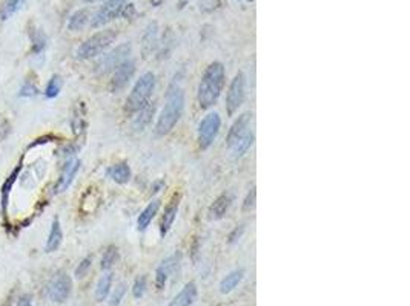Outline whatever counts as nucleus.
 <instances>
[{"label": "nucleus", "instance_id": "obj_1", "mask_svg": "<svg viewBox=\"0 0 410 306\" xmlns=\"http://www.w3.org/2000/svg\"><path fill=\"white\" fill-rule=\"evenodd\" d=\"M226 83V71L223 63L212 62L206 69H204L201 80L197 89V101L198 106L204 110L214 107L223 92Z\"/></svg>", "mask_w": 410, "mask_h": 306}, {"label": "nucleus", "instance_id": "obj_2", "mask_svg": "<svg viewBox=\"0 0 410 306\" xmlns=\"http://www.w3.org/2000/svg\"><path fill=\"white\" fill-rule=\"evenodd\" d=\"M184 110V92L183 88L178 85H172L169 88L164 106L157 118V124H155V133L158 136H164L167 135L180 121L181 115Z\"/></svg>", "mask_w": 410, "mask_h": 306}, {"label": "nucleus", "instance_id": "obj_3", "mask_svg": "<svg viewBox=\"0 0 410 306\" xmlns=\"http://www.w3.org/2000/svg\"><path fill=\"white\" fill-rule=\"evenodd\" d=\"M155 83H157V80H155V75L152 72H144L135 81L131 94L126 98V104H125V112L128 115L137 114L141 107H144L149 103V100L155 91Z\"/></svg>", "mask_w": 410, "mask_h": 306}, {"label": "nucleus", "instance_id": "obj_4", "mask_svg": "<svg viewBox=\"0 0 410 306\" xmlns=\"http://www.w3.org/2000/svg\"><path fill=\"white\" fill-rule=\"evenodd\" d=\"M115 39H117L115 30H105L91 36L77 48V59L91 60L105 54V51L115 42Z\"/></svg>", "mask_w": 410, "mask_h": 306}, {"label": "nucleus", "instance_id": "obj_5", "mask_svg": "<svg viewBox=\"0 0 410 306\" xmlns=\"http://www.w3.org/2000/svg\"><path fill=\"white\" fill-rule=\"evenodd\" d=\"M220 127H222V118L217 112H209L200 121L197 140H198V146L201 150H206L214 144L220 132Z\"/></svg>", "mask_w": 410, "mask_h": 306}, {"label": "nucleus", "instance_id": "obj_6", "mask_svg": "<svg viewBox=\"0 0 410 306\" xmlns=\"http://www.w3.org/2000/svg\"><path fill=\"white\" fill-rule=\"evenodd\" d=\"M129 55H131V45L129 43L120 45V46L114 48L112 51L103 54L99 59V62L95 65V71L100 75H105L108 72H114L122 63L129 60Z\"/></svg>", "mask_w": 410, "mask_h": 306}, {"label": "nucleus", "instance_id": "obj_7", "mask_svg": "<svg viewBox=\"0 0 410 306\" xmlns=\"http://www.w3.org/2000/svg\"><path fill=\"white\" fill-rule=\"evenodd\" d=\"M246 75L243 72H238L231 85H229V89H228V95H226V110H228V115L232 117L238 112V109L242 107L245 98H246Z\"/></svg>", "mask_w": 410, "mask_h": 306}, {"label": "nucleus", "instance_id": "obj_8", "mask_svg": "<svg viewBox=\"0 0 410 306\" xmlns=\"http://www.w3.org/2000/svg\"><path fill=\"white\" fill-rule=\"evenodd\" d=\"M128 4H129V0H106V2L97 10V13L92 16L91 26L100 28L115 20L117 17H122V13Z\"/></svg>", "mask_w": 410, "mask_h": 306}, {"label": "nucleus", "instance_id": "obj_9", "mask_svg": "<svg viewBox=\"0 0 410 306\" xmlns=\"http://www.w3.org/2000/svg\"><path fill=\"white\" fill-rule=\"evenodd\" d=\"M73 291V279L69 277L68 272H57L53 280L50 282L48 286V294L53 301L56 303H63L68 300Z\"/></svg>", "mask_w": 410, "mask_h": 306}, {"label": "nucleus", "instance_id": "obj_10", "mask_svg": "<svg viewBox=\"0 0 410 306\" xmlns=\"http://www.w3.org/2000/svg\"><path fill=\"white\" fill-rule=\"evenodd\" d=\"M134 74H135V62L129 59L114 71V75L111 80V91L118 92V91L125 89L128 86V83L132 80Z\"/></svg>", "mask_w": 410, "mask_h": 306}, {"label": "nucleus", "instance_id": "obj_11", "mask_svg": "<svg viewBox=\"0 0 410 306\" xmlns=\"http://www.w3.org/2000/svg\"><path fill=\"white\" fill-rule=\"evenodd\" d=\"M252 118H254L252 112H245L234 121V124L231 126L229 133H228V143H226L228 147H231L240 136H243L248 130H251Z\"/></svg>", "mask_w": 410, "mask_h": 306}, {"label": "nucleus", "instance_id": "obj_12", "mask_svg": "<svg viewBox=\"0 0 410 306\" xmlns=\"http://www.w3.org/2000/svg\"><path fill=\"white\" fill-rule=\"evenodd\" d=\"M178 208H180V196L174 194L171 202L166 205V208L163 211V216H161V220H160V236L161 237H164L169 233L171 227L174 225V222L177 219V214H178Z\"/></svg>", "mask_w": 410, "mask_h": 306}, {"label": "nucleus", "instance_id": "obj_13", "mask_svg": "<svg viewBox=\"0 0 410 306\" xmlns=\"http://www.w3.org/2000/svg\"><path fill=\"white\" fill-rule=\"evenodd\" d=\"M232 205V196L229 193H223L220 194L214 202L212 205L209 207L208 210V217L209 220H220L226 216V213L229 211Z\"/></svg>", "mask_w": 410, "mask_h": 306}, {"label": "nucleus", "instance_id": "obj_14", "mask_svg": "<svg viewBox=\"0 0 410 306\" xmlns=\"http://www.w3.org/2000/svg\"><path fill=\"white\" fill-rule=\"evenodd\" d=\"M80 170V161L77 158H71L66 161L65 167H63V172H62V176L59 179V184L56 187V190L60 193V191H65L74 181L77 172Z\"/></svg>", "mask_w": 410, "mask_h": 306}, {"label": "nucleus", "instance_id": "obj_15", "mask_svg": "<svg viewBox=\"0 0 410 306\" xmlns=\"http://www.w3.org/2000/svg\"><path fill=\"white\" fill-rule=\"evenodd\" d=\"M197 292H198L197 283L195 282H187L181 288V291L169 301L167 306H190L197 298Z\"/></svg>", "mask_w": 410, "mask_h": 306}, {"label": "nucleus", "instance_id": "obj_16", "mask_svg": "<svg viewBox=\"0 0 410 306\" xmlns=\"http://www.w3.org/2000/svg\"><path fill=\"white\" fill-rule=\"evenodd\" d=\"M254 140H255V133H254L252 130H248L243 136H240V138L229 147L232 158H234V159H240V158H243V156L249 152V149L252 147Z\"/></svg>", "mask_w": 410, "mask_h": 306}, {"label": "nucleus", "instance_id": "obj_17", "mask_svg": "<svg viewBox=\"0 0 410 306\" xmlns=\"http://www.w3.org/2000/svg\"><path fill=\"white\" fill-rule=\"evenodd\" d=\"M22 170V161L16 165V169L11 172V175L5 179V182L2 184V188H0V199H2V211L4 214H7V208H8V202H10V193L13 190V185L16 184L19 175Z\"/></svg>", "mask_w": 410, "mask_h": 306}, {"label": "nucleus", "instance_id": "obj_18", "mask_svg": "<svg viewBox=\"0 0 410 306\" xmlns=\"http://www.w3.org/2000/svg\"><path fill=\"white\" fill-rule=\"evenodd\" d=\"M160 205H161V201L160 199H154V201H151L144 207V210L140 213V216L137 219V228H138V231H144L151 225L152 219L157 216V213L160 210Z\"/></svg>", "mask_w": 410, "mask_h": 306}, {"label": "nucleus", "instance_id": "obj_19", "mask_svg": "<svg viewBox=\"0 0 410 306\" xmlns=\"http://www.w3.org/2000/svg\"><path fill=\"white\" fill-rule=\"evenodd\" d=\"M155 115V104L154 103H148L144 107H141L137 114H135V118H134V123H132V127L135 132H141L144 130L151 121H152V117Z\"/></svg>", "mask_w": 410, "mask_h": 306}, {"label": "nucleus", "instance_id": "obj_20", "mask_svg": "<svg viewBox=\"0 0 410 306\" xmlns=\"http://www.w3.org/2000/svg\"><path fill=\"white\" fill-rule=\"evenodd\" d=\"M106 175L109 179H112L114 182L117 184H128L131 181V176H132V172H131V167L128 162H118V164H114L111 165L108 170H106Z\"/></svg>", "mask_w": 410, "mask_h": 306}, {"label": "nucleus", "instance_id": "obj_21", "mask_svg": "<svg viewBox=\"0 0 410 306\" xmlns=\"http://www.w3.org/2000/svg\"><path fill=\"white\" fill-rule=\"evenodd\" d=\"M62 240H63V231H62V225H60V220L56 217L51 224V230H50V234H48V239H46V243H45V251L46 253H54L59 249V246L62 245Z\"/></svg>", "mask_w": 410, "mask_h": 306}, {"label": "nucleus", "instance_id": "obj_22", "mask_svg": "<svg viewBox=\"0 0 410 306\" xmlns=\"http://www.w3.org/2000/svg\"><path fill=\"white\" fill-rule=\"evenodd\" d=\"M175 268V257H167L166 260H163L160 263V266L157 268L155 271V286L157 289H163L167 279H169V274L172 272V269Z\"/></svg>", "mask_w": 410, "mask_h": 306}, {"label": "nucleus", "instance_id": "obj_23", "mask_svg": "<svg viewBox=\"0 0 410 306\" xmlns=\"http://www.w3.org/2000/svg\"><path fill=\"white\" fill-rule=\"evenodd\" d=\"M158 43H160V40H158V25L157 23H151L146 28L144 34H143V51H144V54L148 55L152 51H155Z\"/></svg>", "mask_w": 410, "mask_h": 306}, {"label": "nucleus", "instance_id": "obj_24", "mask_svg": "<svg viewBox=\"0 0 410 306\" xmlns=\"http://www.w3.org/2000/svg\"><path fill=\"white\" fill-rule=\"evenodd\" d=\"M245 277V269H234L232 272H229L222 282H220V292L222 294H229L232 292L238 285L240 282L243 280Z\"/></svg>", "mask_w": 410, "mask_h": 306}, {"label": "nucleus", "instance_id": "obj_25", "mask_svg": "<svg viewBox=\"0 0 410 306\" xmlns=\"http://www.w3.org/2000/svg\"><path fill=\"white\" fill-rule=\"evenodd\" d=\"M111 288H112V272L108 271L97 282V286H95V300L97 301L106 300V297L111 292Z\"/></svg>", "mask_w": 410, "mask_h": 306}, {"label": "nucleus", "instance_id": "obj_26", "mask_svg": "<svg viewBox=\"0 0 410 306\" xmlns=\"http://www.w3.org/2000/svg\"><path fill=\"white\" fill-rule=\"evenodd\" d=\"M89 22V11L88 10H79L76 11L69 20H68V30L69 31H82Z\"/></svg>", "mask_w": 410, "mask_h": 306}, {"label": "nucleus", "instance_id": "obj_27", "mask_svg": "<svg viewBox=\"0 0 410 306\" xmlns=\"http://www.w3.org/2000/svg\"><path fill=\"white\" fill-rule=\"evenodd\" d=\"M23 5H25V0H5V4L0 8V19L8 20L17 11H20Z\"/></svg>", "mask_w": 410, "mask_h": 306}, {"label": "nucleus", "instance_id": "obj_28", "mask_svg": "<svg viewBox=\"0 0 410 306\" xmlns=\"http://www.w3.org/2000/svg\"><path fill=\"white\" fill-rule=\"evenodd\" d=\"M117 260H118V248L114 245L108 246L106 251L103 253V257H102V269L109 271L115 265Z\"/></svg>", "mask_w": 410, "mask_h": 306}, {"label": "nucleus", "instance_id": "obj_29", "mask_svg": "<svg viewBox=\"0 0 410 306\" xmlns=\"http://www.w3.org/2000/svg\"><path fill=\"white\" fill-rule=\"evenodd\" d=\"M62 86H63V80L60 75H53L51 80L48 81L46 88H45V97L46 98H56L60 91H62Z\"/></svg>", "mask_w": 410, "mask_h": 306}, {"label": "nucleus", "instance_id": "obj_30", "mask_svg": "<svg viewBox=\"0 0 410 306\" xmlns=\"http://www.w3.org/2000/svg\"><path fill=\"white\" fill-rule=\"evenodd\" d=\"M126 291H128L126 283H118V285L115 286V289L112 291V294H111V298H109V301H108V306H120L122 300L125 298Z\"/></svg>", "mask_w": 410, "mask_h": 306}, {"label": "nucleus", "instance_id": "obj_31", "mask_svg": "<svg viewBox=\"0 0 410 306\" xmlns=\"http://www.w3.org/2000/svg\"><path fill=\"white\" fill-rule=\"evenodd\" d=\"M146 286H148V280H146V275H140L135 279L134 282V286H132V295L135 298H141L146 292Z\"/></svg>", "mask_w": 410, "mask_h": 306}, {"label": "nucleus", "instance_id": "obj_32", "mask_svg": "<svg viewBox=\"0 0 410 306\" xmlns=\"http://www.w3.org/2000/svg\"><path fill=\"white\" fill-rule=\"evenodd\" d=\"M222 5V0H200L198 8L201 13H212Z\"/></svg>", "mask_w": 410, "mask_h": 306}, {"label": "nucleus", "instance_id": "obj_33", "mask_svg": "<svg viewBox=\"0 0 410 306\" xmlns=\"http://www.w3.org/2000/svg\"><path fill=\"white\" fill-rule=\"evenodd\" d=\"M92 266V257H85L76 268V279H83Z\"/></svg>", "mask_w": 410, "mask_h": 306}, {"label": "nucleus", "instance_id": "obj_34", "mask_svg": "<svg viewBox=\"0 0 410 306\" xmlns=\"http://www.w3.org/2000/svg\"><path fill=\"white\" fill-rule=\"evenodd\" d=\"M255 198H257V191H255V187H252L243 201V211H251L255 208Z\"/></svg>", "mask_w": 410, "mask_h": 306}, {"label": "nucleus", "instance_id": "obj_35", "mask_svg": "<svg viewBox=\"0 0 410 306\" xmlns=\"http://www.w3.org/2000/svg\"><path fill=\"white\" fill-rule=\"evenodd\" d=\"M45 36L40 31H36V34L33 36V45H34V52H40L45 48Z\"/></svg>", "mask_w": 410, "mask_h": 306}, {"label": "nucleus", "instance_id": "obj_36", "mask_svg": "<svg viewBox=\"0 0 410 306\" xmlns=\"http://www.w3.org/2000/svg\"><path fill=\"white\" fill-rule=\"evenodd\" d=\"M37 92H39V89L36 88V85H33L31 81H27L20 89V97H27V98L34 97V95H37Z\"/></svg>", "mask_w": 410, "mask_h": 306}, {"label": "nucleus", "instance_id": "obj_37", "mask_svg": "<svg viewBox=\"0 0 410 306\" xmlns=\"http://www.w3.org/2000/svg\"><path fill=\"white\" fill-rule=\"evenodd\" d=\"M243 231H245V225H240V227H237V228H235V230L231 233V236H229V242H231V243L237 242V240L242 237Z\"/></svg>", "mask_w": 410, "mask_h": 306}, {"label": "nucleus", "instance_id": "obj_38", "mask_svg": "<svg viewBox=\"0 0 410 306\" xmlns=\"http://www.w3.org/2000/svg\"><path fill=\"white\" fill-rule=\"evenodd\" d=\"M17 306H33V303H31V297H30V295H23V297H20L19 301H17Z\"/></svg>", "mask_w": 410, "mask_h": 306}, {"label": "nucleus", "instance_id": "obj_39", "mask_svg": "<svg viewBox=\"0 0 410 306\" xmlns=\"http://www.w3.org/2000/svg\"><path fill=\"white\" fill-rule=\"evenodd\" d=\"M167 0H151V5L152 7H155V8H158V7H161L163 4H166Z\"/></svg>", "mask_w": 410, "mask_h": 306}, {"label": "nucleus", "instance_id": "obj_40", "mask_svg": "<svg viewBox=\"0 0 410 306\" xmlns=\"http://www.w3.org/2000/svg\"><path fill=\"white\" fill-rule=\"evenodd\" d=\"M189 2H190V0H178V8H180V10H183V8H184V7H186Z\"/></svg>", "mask_w": 410, "mask_h": 306}, {"label": "nucleus", "instance_id": "obj_41", "mask_svg": "<svg viewBox=\"0 0 410 306\" xmlns=\"http://www.w3.org/2000/svg\"><path fill=\"white\" fill-rule=\"evenodd\" d=\"M161 185H163V182H158V184H155V185H154V190H152V193H157V191H160L158 188H160Z\"/></svg>", "mask_w": 410, "mask_h": 306}, {"label": "nucleus", "instance_id": "obj_42", "mask_svg": "<svg viewBox=\"0 0 410 306\" xmlns=\"http://www.w3.org/2000/svg\"><path fill=\"white\" fill-rule=\"evenodd\" d=\"M83 2H86V4H91V2H95V0H83Z\"/></svg>", "mask_w": 410, "mask_h": 306}, {"label": "nucleus", "instance_id": "obj_43", "mask_svg": "<svg viewBox=\"0 0 410 306\" xmlns=\"http://www.w3.org/2000/svg\"><path fill=\"white\" fill-rule=\"evenodd\" d=\"M249 2H252V0H249Z\"/></svg>", "mask_w": 410, "mask_h": 306}]
</instances>
